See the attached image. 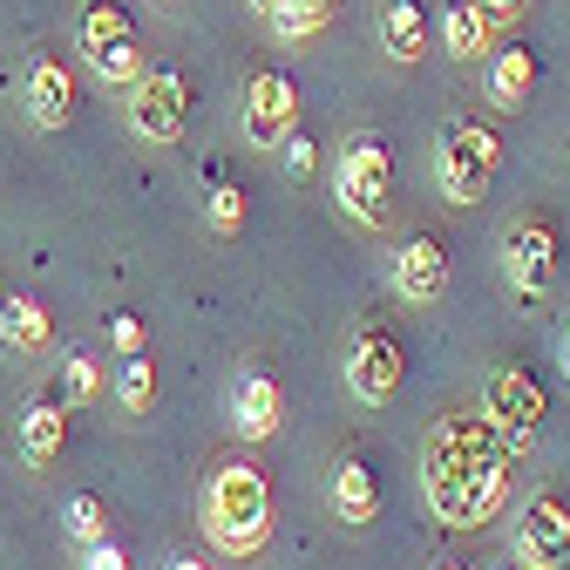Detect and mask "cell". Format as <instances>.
<instances>
[{"mask_svg":"<svg viewBox=\"0 0 570 570\" xmlns=\"http://www.w3.org/2000/svg\"><path fill=\"white\" fill-rule=\"evenodd\" d=\"M333 197L353 225H387L394 218V157H387V142L381 136H353L340 164H333Z\"/></svg>","mask_w":570,"mask_h":570,"instance_id":"4","label":"cell"},{"mask_svg":"<svg viewBox=\"0 0 570 570\" xmlns=\"http://www.w3.org/2000/svg\"><path fill=\"white\" fill-rule=\"evenodd\" d=\"M482 414L503 428L510 455H530L537 428H543V414H550V394H543V381H537L523 361H510V367H495V374H489V387H482Z\"/></svg>","mask_w":570,"mask_h":570,"instance_id":"5","label":"cell"},{"mask_svg":"<svg viewBox=\"0 0 570 570\" xmlns=\"http://www.w3.org/2000/svg\"><path fill=\"white\" fill-rule=\"evenodd\" d=\"M381 48H387V61H421V48H428L421 0H387L381 8Z\"/></svg>","mask_w":570,"mask_h":570,"instance_id":"19","label":"cell"},{"mask_svg":"<svg viewBox=\"0 0 570 570\" xmlns=\"http://www.w3.org/2000/svg\"><path fill=\"white\" fill-rule=\"evenodd\" d=\"M503 278L523 299H550V285H557V232L543 218H517L503 232Z\"/></svg>","mask_w":570,"mask_h":570,"instance_id":"11","label":"cell"},{"mask_svg":"<svg viewBox=\"0 0 570 570\" xmlns=\"http://www.w3.org/2000/svg\"><path fill=\"white\" fill-rule=\"evenodd\" d=\"M394 293L407 306H435L449 293V245L435 232H414L401 252H394Z\"/></svg>","mask_w":570,"mask_h":570,"instance_id":"12","label":"cell"},{"mask_svg":"<svg viewBox=\"0 0 570 570\" xmlns=\"http://www.w3.org/2000/svg\"><path fill=\"white\" fill-rule=\"evenodd\" d=\"M116 401L129 407V414H142L157 401V361L150 353H122V374H116Z\"/></svg>","mask_w":570,"mask_h":570,"instance_id":"21","label":"cell"},{"mask_svg":"<svg viewBox=\"0 0 570 570\" xmlns=\"http://www.w3.org/2000/svg\"><path fill=\"white\" fill-rule=\"evenodd\" d=\"M109 346H116V353H142V320L116 313V320H109Z\"/></svg>","mask_w":570,"mask_h":570,"instance_id":"28","label":"cell"},{"mask_svg":"<svg viewBox=\"0 0 570 570\" xmlns=\"http://www.w3.org/2000/svg\"><path fill=\"white\" fill-rule=\"evenodd\" d=\"M293 129H299L293 76H285V68H252L245 76V136H252V150H278Z\"/></svg>","mask_w":570,"mask_h":570,"instance_id":"9","label":"cell"},{"mask_svg":"<svg viewBox=\"0 0 570 570\" xmlns=\"http://www.w3.org/2000/svg\"><path fill=\"white\" fill-rule=\"evenodd\" d=\"M76 48H82V61H89V76H102V82H116V89H129V82L142 76L136 21L116 8V0H96V8L82 14V28H76Z\"/></svg>","mask_w":570,"mask_h":570,"instance_id":"6","label":"cell"},{"mask_svg":"<svg viewBox=\"0 0 570 570\" xmlns=\"http://www.w3.org/2000/svg\"><path fill=\"white\" fill-rule=\"evenodd\" d=\"M61 523H68V537H76L82 550H89V543H102V537H109V510H102V495H89V489H82V495H68Z\"/></svg>","mask_w":570,"mask_h":570,"instance_id":"22","label":"cell"},{"mask_svg":"<svg viewBox=\"0 0 570 570\" xmlns=\"http://www.w3.org/2000/svg\"><path fill=\"white\" fill-rule=\"evenodd\" d=\"M482 570H523V563H482Z\"/></svg>","mask_w":570,"mask_h":570,"instance_id":"34","label":"cell"},{"mask_svg":"<svg viewBox=\"0 0 570 570\" xmlns=\"http://www.w3.org/2000/svg\"><path fill=\"white\" fill-rule=\"evenodd\" d=\"M530 89H537V55H530L523 41L489 48V102H495V109H523Z\"/></svg>","mask_w":570,"mask_h":570,"instance_id":"17","label":"cell"},{"mask_svg":"<svg viewBox=\"0 0 570 570\" xmlns=\"http://www.w3.org/2000/svg\"><path fill=\"white\" fill-rule=\"evenodd\" d=\"M313 8H326V14H333V8H340V0H313Z\"/></svg>","mask_w":570,"mask_h":570,"instance_id":"35","label":"cell"},{"mask_svg":"<svg viewBox=\"0 0 570 570\" xmlns=\"http://www.w3.org/2000/svg\"><path fill=\"white\" fill-rule=\"evenodd\" d=\"M96 394H102V367L89 346H76L68 353V401H96Z\"/></svg>","mask_w":570,"mask_h":570,"instance_id":"25","label":"cell"},{"mask_svg":"<svg viewBox=\"0 0 570 570\" xmlns=\"http://www.w3.org/2000/svg\"><path fill=\"white\" fill-rule=\"evenodd\" d=\"M170 570H210V563H197V557H177V563H170Z\"/></svg>","mask_w":570,"mask_h":570,"instance_id":"31","label":"cell"},{"mask_svg":"<svg viewBox=\"0 0 570 570\" xmlns=\"http://www.w3.org/2000/svg\"><path fill=\"white\" fill-rule=\"evenodd\" d=\"M495 164H503V142H495L489 122H469V116H449L442 136H435V190L449 204H482L489 184H495Z\"/></svg>","mask_w":570,"mask_h":570,"instance_id":"3","label":"cell"},{"mask_svg":"<svg viewBox=\"0 0 570 570\" xmlns=\"http://www.w3.org/2000/svg\"><path fill=\"white\" fill-rule=\"evenodd\" d=\"M0 340H8L14 353H41L55 340V320L35 293H14V299H0Z\"/></svg>","mask_w":570,"mask_h":570,"instance_id":"18","label":"cell"},{"mask_svg":"<svg viewBox=\"0 0 570 570\" xmlns=\"http://www.w3.org/2000/svg\"><path fill=\"white\" fill-rule=\"evenodd\" d=\"M232 421L245 428L252 442H265V435H278V421H285V387L265 374V367H252V374H238V394H232Z\"/></svg>","mask_w":570,"mask_h":570,"instance_id":"15","label":"cell"},{"mask_svg":"<svg viewBox=\"0 0 570 570\" xmlns=\"http://www.w3.org/2000/svg\"><path fill=\"white\" fill-rule=\"evenodd\" d=\"M278 157H285V177H313V164H320V150H313V136H299V129L285 136V142H278Z\"/></svg>","mask_w":570,"mask_h":570,"instance_id":"26","label":"cell"},{"mask_svg":"<svg viewBox=\"0 0 570 570\" xmlns=\"http://www.w3.org/2000/svg\"><path fill=\"white\" fill-rule=\"evenodd\" d=\"M563 374H570V333H563Z\"/></svg>","mask_w":570,"mask_h":570,"instance_id":"33","label":"cell"},{"mask_svg":"<svg viewBox=\"0 0 570 570\" xmlns=\"http://www.w3.org/2000/svg\"><path fill=\"white\" fill-rule=\"evenodd\" d=\"M333 517L340 523H374L381 517V475L367 455H340L333 462Z\"/></svg>","mask_w":570,"mask_h":570,"instance_id":"14","label":"cell"},{"mask_svg":"<svg viewBox=\"0 0 570 570\" xmlns=\"http://www.w3.org/2000/svg\"><path fill=\"white\" fill-rule=\"evenodd\" d=\"M61 442H68V401H61V394H35V401L21 407V455H28L35 469H48V462L61 455Z\"/></svg>","mask_w":570,"mask_h":570,"instance_id":"16","label":"cell"},{"mask_svg":"<svg viewBox=\"0 0 570 570\" xmlns=\"http://www.w3.org/2000/svg\"><path fill=\"white\" fill-rule=\"evenodd\" d=\"M21 109H28L35 129H68V122H76V76H68L61 61L35 55L21 68Z\"/></svg>","mask_w":570,"mask_h":570,"instance_id":"13","label":"cell"},{"mask_svg":"<svg viewBox=\"0 0 570 570\" xmlns=\"http://www.w3.org/2000/svg\"><path fill=\"white\" fill-rule=\"evenodd\" d=\"M320 28H326V8H313V0H278V14H272L278 41H313Z\"/></svg>","mask_w":570,"mask_h":570,"instance_id":"24","label":"cell"},{"mask_svg":"<svg viewBox=\"0 0 570 570\" xmlns=\"http://www.w3.org/2000/svg\"><path fill=\"white\" fill-rule=\"evenodd\" d=\"M204 537L225 557H258L272 543V482L258 462H225L204 489Z\"/></svg>","mask_w":570,"mask_h":570,"instance_id":"2","label":"cell"},{"mask_svg":"<svg viewBox=\"0 0 570 570\" xmlns=\"http://www.w3.org/2000/svg\"><path fill=\"white\" fill-rule=\"evenodd\" d=\"M475 8H482L489 21H517V14H523V0H475Z\"/></svg>","mask_w":570,"mask_h":570,"instance_id":"29","label":"cell"},{"mask_svg":"<svg viewBox=\"0 0 570 570\" xmlns=\"http://www.w3.org/2000/svg\"><path fill=\"white\" fill-rule=\"evenodd\" d=\"M517 563L523 570H563L570 563V503L557 489H537L517 523Z\"/></svg>","mask_w":570,"mask_h":570,"instance_id":"10","label":"cell"},{"mask_svg":"<svg viewBox=\"0 0 570 570\" xmlns=\"http://www.w3.org/2000/svg\"><path fill=\"white\" fill-rule=\"evenodd\" d=\"M401 374H407V353H401V333L394 326H361L346 346V387L361 394L367 407H387L401 394Z\"/></svg>","mask_w":570,"mask_h":570,"instance_id":"8","label":"cell"},{"mask_svg":"<svg viewBox=\"0 0 570 570\" xmlns=\"http://www.w3.org/2000/svg\"><path fill=\"white\" fill-rule=\"evenodd\" d=\"M489 14L475 8V0H449V14H442V48L455 55V61H482L495 41H489Z\"/></svg>","mask_w":570,"mask_h":570,"instance_id":"20","label":"cell"},{"mask_svg":"<svg viewBox=\"0 0 570 570\" xmlns=\"http://www.w3.org/2000/svg\"><path fill=\"white\" fill-rule=\"evenodd\" d=\"M204 218H210V232H218V238H232L238 225H245V190L218 170V177H210V204H204Z\"/></svg>","mask_w":570,"mask_h":570,"instance_id":"23","label":"cell"},{"mask_svg":"<svg viewBox=\"0 0 570 570\" xmlns=\"http://www.w3.org/2000/svg\"><path fill=\"white\" fill-rule=\"evenodd\" d=\"M435 570H469V563H455V557H442V563H435Z\"/></svg>","mask_w":570,"mask_h":570,"instance_id":"32","label":"cell"},{"mask_svg":"<svg viewBox=\"0 0 570 570\" xmlns=\"http://www.w3.org/2000/svg\"><path fill=\"white\" fill-rule=\"evenodd\" d=\"M82 570H129V550L102 537V543H89V550H82Z\"/></svg>","mask_w":570,"mask_h":570,"instance_id":"27","label":"cell"},{"mask_svg":"<svg viewBox=\"0 0 570 570\" xmlns=\"http://www.w3.org/2000/svg\"><path fill=\"white\" fill-rule=\"evenodd\" d=\"M129 129L142 142H184V129H190L184 68H142V76L129 82Z\"/></svg>","mask_w":570,"mask_h":570,"instance_id":"7","label":"cell"},{"mask_svg":"<svg viewBox=\"0 0 570 570\" xmlns=\"http://www.w3.org/2000/svg\"><path fill=\"white\" fill-rule=\"evenodd\" d=\"M510 442L482 407L475 414H442L421 449V489L442 530H475L510 503Z\"/></svg>","mask_w":570,"mask_h":570,"instance_id":"1","label":"cell"},{"mask_svg":"<svg viewBox=\"0 0 570 570\" xmlns=\"http://www.w3.org/2000/svg\"><path fill=\"white\" fill-rule=\"evenodd\" d=\"M252 14H265V21H272V14H278V0H252Z\"/></svg>","mask_w":570,"mask_h":570,"instance_id":"30","label":"cell"}]
</instances>
